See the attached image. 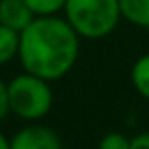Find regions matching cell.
Instances as JSON below:
<instances>
[{"label": "cell", "instance_id": "cell-1", "mask_svg": "<svg viewBox=\"0 0 149 149\" xmlns=\"http://www.w3.org/2000/svg\"><path fill=\"white\" fill-rule=\"evenodd\" d=\"M79 34L58 15H40L19 32V61L25 72L47 81L64 77L79 57Z\"/></svg>", "mask_w": 149, "mask_h": 149}, {"label": "cell", "instance_id": "cell-2", "mask_svg": "<svg viewBox=\"0 0 149 149\" xmlns=\"http://www.w3.org/2000/svg\"><path fill=\"white\" fill-rule=\"evenodd\" d=\"M62 11L74 30L89 40L109 36L123 17L119 0H66Z\"/></svg>", "mask_w": 149, "mask_h": 149}, {"label": "cell", "instance_id": "cell-3", "mask_svg": "<svg viewBox=\"0 0 149 149\" xmlns=\"http://www.w3.org/2000/svg\"><path fill=\"white\" fill-rule=\"evenodd\" d=\"M49 83L51 81L30 72L15 76L8 83L11 113L29 123L44 119L53 108V91Z\"/></svg>", "mask_w": 149, "mask_h": 149}, {"label": "cell", "instance_id": "cell-4", "mask_svg": "<svg viewBox=\"0 0 149 149\" xmlns=\"http://www.w3.org/2000/svg\"><path fill=\"white\" fill-rule=\"evenodd\" d=\"M13 149H58L62 140L53 128L44 125H29L23 127L10 140Z\"/></svg>", "mask_w": 149, "mask_h": 149}, {"label": "cell", "instance_id": "cell-5", "mask_svg": "<svg viewBox=\"0 0 149 149\" xmlns=\"http://www.w3.org/2000/svg\"><path fill=\"white\" fill-rule=\"evenodd\" d=\"M34 17L36 15L32 13V10L25 0H0V23L2 25L21 32L32 23Z\"/></svg>", "mask_w": 149, "mask_h": 149}, {"label": "cell", "instance_id": "cell-6", "mask_svg": "<svg viewBox=\"0 0 149 149\" xmlns=\"http://www.w3.org/2000/svg\"><path fill=\"white\" fill-rule=\"evenodd\" d=\"M121 15L128 23L149 29V0H119Z\"/></svg>", "mask_w": 149, "mask_h": 149}, {"label": "cell", "instance_id": "cell-7", "mask_svg": "<svg viewBox=\"0 0 149 149\" xmlns=\"http://www.w3.org/2000/svg\"><path fill=\"white\" fill-rule=\"evenodd\" d=\"M19 55V32L0 23V66L11 62Z\"/></svg>", "mask_w": 149, "mask_h": 149}, {"label": "cell", "instance_id": "cell-8", "mask_svg": "<svg viewBox=\"0 0 149 149\" xmlns=\"http://www.w3.org/2000/svg\"><path fill=\"white\" fill-rule=\"evenodd\" d=\"M130 81L136 93L149 100V53L136 58L130 70Z\"/></svg>", "mask_w": 149, "mask_h": 149}, {"label": "cell", "instance_id": "cell-9", "mask_svg": "<svg viewBox=\"0 0 149 149\" xmlns=\"http://www.w3.org/2000/svg\"><path fill=\"white\" fill-rule=\"evenodd\" d=\"M36 17L40 15H58L64 10L66 0H25Z\"/></svg>", "mask_w": 149, "mask_h": 149}, {"label": "cell", "instance_id": "cell-10", "mask_svg": "<svg viewBox=\"0 0 149 149\" xmlns=\"http://www.w3.org/2000/svg\"><path fill=\"white\" fill-rule=\"evenodd\" d=\"M100 149H130V138L121 132H109L98 142Z\"/></svg>", "mask_w": 149, "mask_h": 149}, {"label": "cell", "instance_id": "cell-11", "mask_svg": "<svg viewBox=\"0 0 149 149\" xmlns=\"http://www.w3.org/2000/svg\"><path fill=\"white\" fill-rule=\"evenodd\" d=\"M8 113H11V109H10V95H8V83H4V81L0 79V121L6 119Z\"/></svg>", "mask_w": 149, "mask_h": 149}, {"label": "cell", "instance_id": "cell-12", "mask_svg": "<svg viewBox=\"0 0 149 149\" xmlns=\"http://www.w3.org/2000/svg\"><path fill=\"white\" fill-rule=\"evenodd\" d=\"M130 149H149V132H140L130 138Z\"/></svg>", "mask_w": 149, "mask_h": 149}, {"label": "cell", "instance_id": "cell-13", "mask_svg": "<svg viewBox=\"0 0 149 149\" xmlns=\"http://www.w3.org/2000/svg\"><path fill=\"white\" fill-rule=\"evenodd\" d=\"M10 147H11V142L2 134V132H0V149H10Z\"/></svg>", "mask_w": 149, "mask_h": 149}]
</instances>
